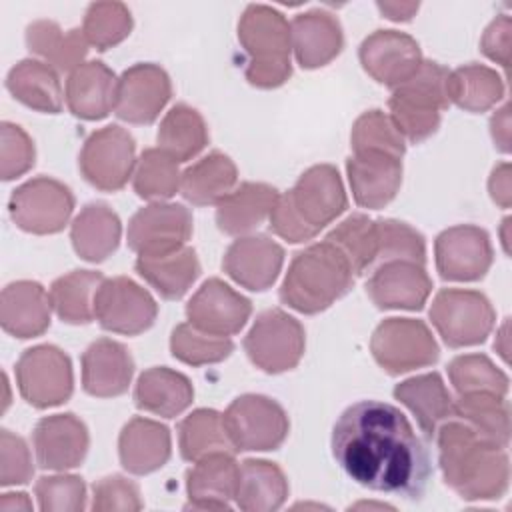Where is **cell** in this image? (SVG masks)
I'll list each match as a JSON object with an SVG mask.
<instances>
[{
  "label": "cell",
  "mask_w": 512,
  "mask_h": 512,
  "mask_svg": "<svg viewBox=\"0 0 512 512\" xmlns=\"http://www.w3.org/2000/svg\"><path fill=\"white\" fill-rule=\"evenodd\" d=\"M332 456L356 484L420 500L432 476L428 448L392 404L362 400L348 406L332 430Z\"/></svg>",
  "instance_id": "obj_1"
},
{
  "label": "cell",
  "mask_w": 512,
  "mask_h": 512,
  "mask_svg": "<svg viewBox=\"0 0 512 512\" xmlns=\"http://www.w3.org/2000/svg\"><path fill=\"white\" fill-rule=\"evenodd\" d=\"M446 484L464 500L500 498L508 488L504 448L484 440L466 424L448 418L436 430Z\"/></svg>",
  "instance_id": "obj_2"
},
{
  "label": "cell",
  "mask_w": 512,
  "mask_h": 512,
  "mask_svg": "<svg viewBox=\"0 0 512 512\" xmlns=\"http://www.w3.org/2000/svg\"><path fill=\"white\" fill-rule=\"evenodd\" d=\"M354 284L346 258L326 240L298 252L280 286V300L302 314L326 310Z\"/></svg>",
  "instance_id": "obj_3"
},
{
  "label": "cell",
  "mask_w": 512,
  "mask_h": 512,
  "mask_svg": "<svg viewBox=\"0 0 512 512\" xmlns=\"http://www.w3.org/2000/svg\"><path fill=\"white\" fill-rule=\"evenodd\" d=\"M448 74L438 62L422 60L420 68L392 90L390 118L404 138L420 142L438 128L440 112L448 106Z\"/></svg>",
  "instance_id": "obj_4"
},
{
  "label": "cell",
  "mask_w": 512,
  "mask_h": 512,
  "mask_svg": "<svg viewBox=\"0 0 512 512\" xmlns=\"http://www.w3.org/2000/svg\"><path fill=\"white\" fill-rule=\"evenodd\" d=\"M238 30L250 54L246 78L260 88L282 84L290 76V28L284 16L266 6H248Z\"/></svg>",
  "instance_id": "obj_5"
},
{
  "label": "cell",
  "mask_w": 512,
  "mask_h": 512,
  "mask_svg": "<svg viewBox=\"0 0 512 512\" xmlns=\"http://www.w3.org/2000/svg\"><path fill=\"white\" fill-rule=\"evenodd\" d=\"M432 324L450 348L474 346L494 328V310L476 290H440L430 308Z\"/></svg>",
  "instance_id": "obj_6"
},
{
  "label": "cell",
  "mask_w": 512,
  "mask_h": 512,
  "mask_svg": "<svg viewBox=\"0 0 512 512\" xmlns=\"http://www.w3.org/2000/svg\"><path fill=\"white\" fill-rule=\"evenodd\" d=\"M222 420L236 452L276 450L288 436V416L282 406L258 394L236 398Z\"/></svg>",
  "instance_id": "obj_7"
},
{
  "label": "cell",
  "mask_w": 512,
  "mask_h": 512,
  "mask_svg": "<svg viewBox=\"0 0 512 512\" xmlns=\"http://www.w3.org/2000/svg\"><path fill=\"white\" fill-rule=\"evenodd\" d=\"M244 350L254 366L268 374L292 370L304 354L300 322L274 308L262 312L244 338Z\"/></svg>",
  "instance_id": "obj_8"
},
{
  "label": "cell",
  "mask_w": 512,
  "mask_h": 512,
  "mask_svg": "<svg viewBox=\"0 0 512 512\" xmlns=\"http://www.w3.org/2000/svg\"><path fill=\"white\" fill-rule=\"evenodd\" d=\"M8 208L18 228L32 234H54L66 226L74 198L62 182L40 176L18 186L10 196Z\"/></svg>",
  "instance_id": "obj_9"
},
{
  "label": "cell",
  "mask_w": 512,
  "mask_h": 512,
  "mask_svg": "<svg viewBox=\"0 0 512 512\" xmlns=\"http://www.w3.org/2000/svg\"><path fill=\"white\" fill-rule=\"evenodd\" d=\"M136 168L134 138L120 126L92 132L80 152V172L86 182L104 192L120 190Z\"/></svg>",
  "instance_id": "obj_10"
},
{
  "label": "cell",
  "mask_w": 512,
  "mask_h": 512,
  "mask_svg": "<svg viewBox=\"0 0 512 512\" xmlns=\"http://www.w3.org/2000/svg\"><path fill=\"white\" fill-rule=\"evenodd\" d=\"M16 382L28 404L36 408L58 406L72 394L70 360L50 344L28 348L16 364Z\"/></svg>",
  "instance_id": "obj_11"
},
{
  "label": "cell",
  "mask_w": 512,
  "mask_h": 512,
  "mask_svg": "<svg viewBox=\"0 0 512 512\" xmlns=\"http://www.w3.org/2000/svg\"><path fill=\"white\" fill-rule=\"evenodd\" d=\"M192 236V214L174 202H152L128 222V246L138 256H162L186 246Z\"/></svg>",
  "instance_id": "obj_12"
},
{
  "label": "cell",
  "mask_w": 512,
  "mask_h": 512,
  "mask_svg": "<svg viewBox=\"0 0 512 512\" xmlns=\"http://www.w3.org/2000/svg\"><path fill=\"white\" fill-rule=\"evenodd\" d=\"M158 314L154 298L126 276L104 278L94 296V320L116 334L136 336L148 330Z\"/></svg>",
  "instance_id": "obj_13"
},
{
  "label": "cell",
  "mask_w": 512,
  "mask_h": 512,
  "mask_svg": "<svg viewBox=\"0 0 512 512\" xmlns=\"http://www.w3.org/2000/svg\"><path fill=\"white\" fill-rule=\"evenodd\" d=\"M372 356L390 374H402L438 360V346L426 324L410 318H390L372 336Z\"/></svg>",
  "instance_id": "obj_14"
},
{
  "label": "cell",
  "mask_w": 512,
  "mask_h": 512,
  "mask_svg": "<svg viewBox=\"0 0 512 512\" xmlns=\"http://www.w3.org/2000/svg\"><path fill=\"white\" fill-rule=\"evenodd\" d=\"M170 94V78L160 66L134 64L118 78L114 114L130 124H150L158 118Z\"/></svg>",
  "instance_id": "obj_15"
},
{
  "label": "cell",
  "mask_w": 512,
  "mask_h": 512,
  "mask_svg": "<svg viewBox=\"0 0 512 512\" xmlns=\"http://www.w3.org/2000/svg\"><path fill=\"white\" fill-rule=\"evenodd\" d=\"M286 196L300 220L316 234L338 218L348 204L340 174L330 164L306 170Z\"/></svg>",
  "instance_id": "obj_16"
},
{
  "label": "cell",
  "mask_w": 512,
  "mask_h": 512,
  "mask_svg": "<svg viewBox=\"0 0 512 512\" xmlns=\"http://www.w3.org/2000/svg\"><path fill=\"white\" fill-rule=\"evenodd\" d=\"M436 268L444 280H480L492 264L488 234L478 226H454L444 230L434 244Z\"/></svg>",
  "instance_id": "obj_17"
},
{
  "label": "cell",
  "mask_w": 512,
  "mask_h": 512,
  "mask_svg": "<svg viewBox=\"0 0 512 512\" xmlns=\"http://www.w3.org/2000/svg\"><path fill=\"white\" fill-rule=\"evenodd\" d=\"M250 312V300L218 278L206 280L186 306L188 322L194 328L226 338L242 330Z\"/></svg>",
  "instance_id": "obj_18"
},
{
  "label": "cell",
  "mask_w": 512,
  "mask_h": 512,
  "mask_svg": "<svg viewBox=\"0 0 512 512\" xmlns=\"http://www.w3.org/2000/svg\"><path fill=\"white\" fill-rule=\"evenodd\" d=\"M364 70L392 90L406 82L422 64L418 42L396 30H376L360 44Z\"/></svg>",
  "instance_id": "obj_19"
},
{
  "label": "cell",
  "mask_w": 512,
  "mask_h": 512,
  "mask_svg": "<svg viewBox=\"0 0 512 512\" xmlns=\"http://www.w3.org/2000/svg\"><path fill=\"white\" fill-rule=\"evenodd\" d=\"M32 442L38 466L64 472L82 464L88 452V430L74 414H54L36 424Z\"/></svg>",
  "instance_id": "obj_20"
},
{
  "label": "cell",
  "mask_w": 512,
  "mask_h": 512,
  "mask_svg": "<svg viewBox=\"0 0 512 512\" xmlns=\"http://www.w3.org/2000/svg\"><path fill=\"white\" fill-rule=\"evenodd\" d=\"M366 292L382 310H420L432 292V280L420 264L386 262L372 272Z\"/></svg>",
  "instance_id": "obj_21"
},
{
  "label": "cell",
  "mask_w": 512,
  "mask_h": 512,
  "mask_svg": "<svg viewBox=\"0 0 512 512\" xmlns=\"http://www.w3.org/2000/svg\"><path fill=\"white\" fill-rule=\"evenodd\" d=\"M352 196L362 208H382L398 192L402 182V162L386 152H354L346 162Z\"/></svg>",
  "instance_id": "obj_22"
},
{
  "label": "cell",
  "mask_w": 512,
  "mask_h": 512,
  "mask_svg": "<svg viewBox=\"0 0 512 512\" xmlns=\"http://www.w3.org/2000/svg\"><path fill=\"white\" fill-rule=\"evenodd\" d=\"M186 472V492L192 510H228L236 494L238 470L232 452H214L196 462Z\"/></svg>",
  "instance_id": "obj_23"
},
{
  "label": "cell",
  "mask_w": 512,
  "mask_h": 512,
  "mask_svg": "<svg viewBox=\"0 0 512 512\" xmlns=\"http://www.w3.org/2000/svg\"><path fill=\"white\" fill-rule=\"evenodd\" d=\"M284 250L266 236H244L230 244L222 268L248 290H266L278 278Z\"/></svg>",
  "instance_id": "obj_24"
},
{
  "label": "cell",
  "mask_w": 512,
  "mask_h": 512,
  "mask_svg": "<svg viewBox=\"0 0 512 512\" xmlns=\"http://www.w3.org/2000/svg\"><path fill=\"white\" fill-rule=\"evenodd\" d=\"M132 372V356L116 340L100 338L82 354V386L90 396L112 398L124 394Z\"/></svg>",
  "instance_id": "obj_25"
},
{
  "label": "cell",
  "mask_w": 512,
  "mask_h": 512,
  "mask_svg": "<svg viewBox=\"0 0 512 512\" xmlns=\"http://www.w3.org/2000/svg\"><path fill=\"white\" fill-rule=\"evenodd\" d=\"M118 78L100 60L84 62L66 80V104L84 120H100L114 110Z\"/></svg>",
  "instance_id": "obj_26"
},
{
  "label": "cell",
  "mask_w": 512,
  "mask_h": 512,
  "mask_svg": "<svg viewBox=\"0 0 512 512\" xmlns=\"http://www.w3.org/2000/svg\"><path fill=\"white\" fill-rule=\"evenodd\" d=\"M50 308V294L38 282H12L2 290V328L16 338L40 336L50 326Z\"/></svg>",
  "instance_id": "obj_27"
},
{
  "label": "cell",
  "mask_w": 512,
  "mask_h": 512,
  "mask_svg": "<svg viewBox=\"0 0 512 512\" xmlns=\"http://www.w3.org/2000/svg\"><path fill=\"white\" fill-rule=\"evenodd\" d=\"M118 454L132 474H148L162 468L170 458V434L160 422L132 418L120 432Z\"/></svg>",
  "instance_id": "obj_28"
},
{
  "label": "cell",
  "mask_w": 512,
  "mask_h": 512,
  "mask_svg": "<svg viewBox=\"0 0 512 512\" xmlns=\"http://www.w3.org/2000/svg\"><path fill=\"white\" fill-rule=\"evenodd\" d=\"M278 196L268 184L244 182L216 204V224L230 236L252 232L270 216Z\"/></svg>",
  "instance_id": "obj_29"
},
{
  "label": "cell",
  "mask_w": 512,
  "mask_h": 512,
  "mask_svg": "<svg viewBox=\"0 0 512 512\" xmlns=\"http://www.w3.org/2000/svg\"><path fill=\"white\" fill-rule=\"evenodd\" d=\"M192 396L194 390L190 380L166 366L142 372L134 390V402L140 410L164 418H174L184 412L190 406Z\"/></svg>",
  "instance_id": "obj_30"
},
{
  "label": "cell",
  "mask_w": 512,
  "mask_h": 512,
  "mask_svg": "<svg viewBox=\"0 0 512 512\" xmlns=\"http://www.w3.org/2000/svg\"><path fill=\"white\" fill-rule=\"evenodd\" d=\"M394 396L416 416L420 430L434 438L438 426L452 416V398L440 374L410 378L394 388Z\"/></svg>",
  "instance_id": "obj_31"
},
{
  "label": "cell",
  "mask_w": 512,
  "mask_h": 512,
  "mask_svg": "<svg viewBox=\"0 0 512 512\" xmlns=\"http://www.w3.org/2000/svg\"><path fill=\"white\" fill-rule=\"evenodd\" d=\"M286 496L288 480L276 464L266 460H244L240 464L234 494L238 508L248 512L278 510Z\"/></svg>",
  "instance_id": "obj_32"
},
{
  "label": "cell",
  "mask_w": 512,
  "mask_h": 512,
  "mask_svg": "<svg viewBox=\"0 0 512 512\" xmlns=\"http://www.w3.org/2000/svg\"><path fill=\"white\" fill-rule=\"evenodd\" d=\"M290 38L302 68L324 66L342 48L340 24L324 12L298 14L292 20Z\"/></svg>",
  "instance_id": "obj_33"
},
{
  "label": "cell",
  "mask_w": 512,
  "mask_h": 512,
  "mask_svg": "<svg viewBox=\"0 0 512 512\" xmlns=\"http://www.w3.org/2000/svg\"><path fill=\"white\" fill-rule=\"evenodd\" d=\"M6 88L16 100L38 112L58 114L62 110V86L56 68L48 62L32 58L18 62L8 72Z\"/></svg>",
  "instance_id": "obj_34"
},
{
  "label": "cell",
  "mask_w": 512,
  "mask_h": 512,
  "mask_svg": "<svg viewBox=\"0 0 512 512\" xmlns=\"http://www.w3.org/2000/svg\"><path fill=\"white\" fill-rule=\"evenodd\" d=\"M474 430L484 440L506 448L510 438V410L508 400L490 392L460 394L452 402V416Z\"/></svg>",
  "instance_id": "obj_35"
},
{
  "label": "cell",
  "mask_w": 512,
  "mask_h": 512,
  "mask_svg": "<svg viewBox=\"0 0 512 512\" xmlns=\"http://www.w3.org/2000/svg\"><path fill=\"white\" fill-rule=\"evenodd\" d=\"M120 220L102 202H92L72 222V246L80 258L88 262H102L120 242Z\"/></svg>",
  "instance_id": "obj_36"
},
{
  "label": "cell",
  "mask_w": 512,
  "mask_h": 512,
  "mask_svg": "<svg viewBox=\"0 0 512 512\" xmlns=\"http://www.w3.org/2000/svg\"><path fill=\"white\" fill-rule=\"evenodd\" d=\"M134 268L166 300L182 298L200 272L196 252L190 246L162 256H138Z\"/></svg>",
  "instance_id": "obj_37"
},
{
  "label": "cell",
  "mask_w": 512,
  "mask_h": 512,
  "mask_svg": "<svg viewBox=\"0 0 512 512\" xmlns=\"http://www.w3.org/2000/svg\"><path fill=\"white\" fill-rule=\"evenodd\" d=\"M236 166L220 152H212L180 174V194L194 206L218 204L236 184Z\"/></svg>",
  "instance_id": "obj_38"
},
{
  "label": "cell",
  "mask_w": 512,
  "mask_h": 512,
  "mask_svg": "<svg viewBox=\"0 0 512 512\" xmlns=\"http://www.w3.org/2000/svg\"><path fill=\"white\" fill-rule=\"evenodd\" d=\"M102 280V274L94 270H74L66 276H60L48 292L58 318L68 324L92 322L94 296Z\"/></svg>",
  "instance_id": "obj_39"
},
{
  "label": "cell",
  "mask_w": 512,
  "mask_h": 512,
  "mask_svg": "<svg viewBox=\"0 0 512 512\" xmlns=\"http://www.w3.org/2000/svg\"><path fill=\"white\" fill-rule=\"evenodd\" d=\"M206 142L208 132L202 116L186 104L170 108L158 128V148L178 164L192 160Z\"/></svg>",
  "instance_id": "obj_40"
},
{
  "label": "cell",
  "mask_w": 512,
  "mask_h": 512,
  "mask_svg": "<svg viewBox=\"0 0 512 512\" xmlns=\"http://www.w3.org/2000/svg\"><path fill=\"white\" fill-rule=\"evenodd\" d=\"M446 96L464 110L484 112L504 96V82L494 70L468 64L448 74Z\"/></svg>",
  "instance_id": "obj_41"
},
{
  "label": "cell",
  "mask_w": 512,
  "mask_h": 512,
  "mask_svg": "<svg viewBox=\"0 0 512 512\" xmlns=\"http://www.w3.org/2000/svg\"><path fill=\"white\" fill-rule=\"evenodd\" d=\"M26 44L32 52L46 58V62L60 72H72L78 68L86 54V38H82L80 30H70L64 34L58 24L48 20H40L28 26Z\"/></svg>",
  "instance_id": "obj_42"
},
{
  "label": "cell",
  "mask_w": 512,
  "mask_h": 512,
  "mask_svg": "<svg viewBox=\"0 0 512 512\" xmlns=\"http://www.w3.org/2000/svg\"><path fill=\"white\" fill-rule=\"evenodd\" d=\"M348 262L354 276L368 272L376 264L378 236L376 222L364 214H352L340 222L326 238Z\"/></svg>",
  "instance_id": "obj_43"
},
{
  "label": "cell",
  "mask_w": 512,
  "mask_h": 512,
  "mask_svg": "<svg viewBox=\"0 0 512 512\" xmlns=\"http://www.w3.org/2000/svg\"><path fill=\"white\" fill-rule=\"evenodd\" d=\"M180 454L188 462H196L214 452H236L224 428L222 414L214 410H196L178 426Z\"/></svg>",
  "instance_id": "obj_44"
},
{
  "label": "cell",
  "mask_w": 512,
  "mask_h": 512,
  "mask_svg": "<svg viewBox=\"0 0 512 512\" xmlns=\"http://www.w3.org/2000/svg\"><path fill=\"white\" fill-rule=\"evenodd\" d=\"M180 188L178 162L160 148L142 152L134 168V190L144 200L170 198Z\"/></svg>",
  "instance_id": "obj_45"
},
{
  "label": "cell",
  "mask_w": 512,
  "mask_h": 512,
  "mask_svg": "<svg viewBox=\"0 0 512 512\" xmlns=\"http://www.w3.org/2000/svg\"><path fill=\"white\" fill-rule=\"evenodd\" d=\"M448 376L458 394L470 392H490L506 396L508 376L500 372L486 356L466 354L458 356L448 366Z\"/></svg>",
  "instance_id": "obj_46"
},
{
  "label": "cell",
  "mask_w": 512,
  "mask_h": 512,
  "mask_svg": "<svg viewBox=\"0 0 512 512\" xmlns=\"http://www.w3.org/2000/svg\"><path fill=\"white\" fill-rule=\"evenodd\" d=\"M170 348L174 358L192 366H200L228 358L234 350V344L226 336H212L200 332L192 324H180L172 332Z\"/></svg>",
  "instance_id": "obj_47"
},
{
  "label": "cell",
  "mask_w": 512,
  "mask_h": 512,
  "mask_svg": "<svg viewBox=\"0 0 512 512\" xmlns=\"http://www.w3.org/2000/svg\"><path fill=\"white\" fill-rule=\"evenodd\" d=\"M378 254L376 264L386 262H414L426 264V248L420 232L404 222L396 220H376Z\"/></svg>",
  "instance_id": "obj_48"
},
{
  "label": "cell",
  "mask_w": 512,
  "mask_h": 512,
  "mask_svg": "<svg viewBox=\"0 0 512 512\" xmlns=\"http://www.w3.org/2000/svg\"><path fill=\"white\" fill-rule=\"evenodd\" d=\"M352 148L354 152L374 150L402 158L406 144L390 116L382 110H370L364 112L352 128Z\"/></svg>",
  "instance_id": "obj_49"
},
{
  "label": "cell",
  "mask_w": 512,
  "mask_h": 512,
  "mask_svg": "<svg viewBox=\"0 0 512 512\" xmlns=\"http://www.w3.org/2000/svg\"><path fill=\"white\" fill-rule=\"evenodd\" d=\"M130 12L120 4H92L84 20V38L98 50L118 44L130 34Z\"/></svg>",
  "instance_id": "obj_50"
},
{
  "label": "cell",
  "mask_w": 512,
  "mask_h": 512,
  "mask_svg": "<svg viewBox=\"0 0 512 512\" xmlns=\"http://www.w3.org/2000/svg\"><path fill=\"white\" fill-rule=\"evenodd\" d=\"M40 510L78 512L86 508V486L72 474H52L38 478L34 486Z\"/></svg>",
  "instance_id": "obj_51"
},
{
  "label": "cell",
  "mask_w": 512,
  "mask_h": 512,
  "mask_svg": "<svg viewBox=\"0 0 512 512\" xmlns=\"http://www.w3.org/2000/svg\"><path fill=\"white\" fill-rule=\"evenodd\" d=\"M0 484L6 486H16V484H26L32 478L34 466L30 458V450L26 442L12 434L10 430H2L0 436Z\"/></svg>",
  "instance_id": "obj_52"
},
{
  "label": "cell",
  "mask_w": 512,
  "mask_h": 512,
  "mask_svg": "<svg viewBox=\"0 0 512 512\" xmlns=\"http://www.w3.org/2000/svg\"><path fill=\"white\" fill-rule=\"evenodd\" d=\"M34 164V146L28 134L10 122L2 124V180L24 174Z\"/></svg>",
  "instance_id": "obj_53"
},
{
  "label": "cell",
  "mask_w": 512,
  "mask_h": 512,
  "mask_svg": "<svg viewBox=\"0 0 512 512\" xmlns=\"http://www.w3.org/2000/svg\"><path fill=\"white\" fill-rule=\"evenodd\" d=\"M138 486L124 476H106L94 484L92 510H140Z\"/></svg>",
  "instance_id": "obj_54"
},
{
  "label": "cell",
  "mask_w": 512,
  "mask_h": 512,
  "mask_svg": "<svg viewBox=\"0 0 512 512\" xmlns=\"http://www.w3.org/2000/svg\"><path fill=\"white\" fill-rule=\"evenodd\" d=\"M268 220H270V228H272L278 236H282L284 240H288V242H304V240H310V238L316 236V232H314L312 228H308V226L300 220V216H298L296 210L292 208V204H290V200H288L286 194L278 196V200H276V204H274V208H272Z\"/></svg>",
  "instance_id": "obj_55"
},
{
  "label": "cell",
  "mask_w": 512,
  "mask_h": 512,
  "mask_svg": "<svg viewBox=\"0 0 512 512\" xmlns=\"http://www.w3.org/2000/svg\"><path fill=\"white\" fill-rule=\"evenodd\" d=\"M482 50L488 58L496 60L500 66L508 68V52H510V22L508 18L494 20L482 38Z\"/></svg>",
  "instance_id": "obj_56"
},
{
  "label": "cell",
  "mask_w": 512,
  "mask_h": 512,
  "mask_svg": "<svg viewBox=\"0 0 512 512\" xmlns=\"http://www.w3.org/2000/svg\"><path fill=\"white\" fill-rule=\"evenodd\" d=\"M490 194H492L494 202H498L502 208L510 206V166H508V162H502L498 168L492 170Z\"/></svg>",
  "instance_id": "obj_57"
},
{
  "label": "cell",
  "mask_w": 512,
  "mask_h": 512,
  "mask_svg": "<svg viewBox=\"0 0 512 512\" xmlns=\"http://www.w3.org/2000/svg\"><path fill=\"white\" fill-rule=\"evenodd\" d=\"M490 126H492V136L498 148L502 152H508V106H504L492 116Z\"/></svg>",
  "instance_id": "obj_58"
},
{
  "label": "cell",
  "mask_w": 512,
  "mask_h": 512,
  "mask_svg": "<svg viewBox=\"0 0 512 512\" xmlns=\"http://www.w3.org/2000/svg\"><path fill=\"white\" fill-rule=\"evenodd\" d=\"M0 510H32V502L24 492H6L0 498Z\"/></svg>",
  "instance_id": "obj_59"
},
{
  "label": "cell",
  "mask_w": 512,
  "mask_h": 512,
  "mask_svg": "<svg viewBox=\"0 0 512 512\" xmlns=\"http://www.w3.org/2000/svg\"><path fill=\"white\" fill-rule=\"evenodd\" d=\"M382 12H386V18L390 20H410L412 12L418 10V4H378Z\"/></svg>",
  "instance_id": "obj_60"
},
{
  "label": "cell",
  "mask_w": 512,
  "mask_h": 512,
  "mask_svg": "<svg viewBox=\"0 0 512 512\" xmlns=\"http://www.w3.org/2000/svg\"><path fill=\"white\" fill-rule=\"evenodd\" d=\"M498 340L500 342H494V348L500 352V356L508 362V346H506V340H508V320L502 324L500 328V334H498Z\"/></svg>",
  "instance_id": "obj_61"
},
{
  "label": "cell",
  "mask_w": 512,
  "mask_h": 512,
  "mask_svg": "<svg viewBox=\"0 0 512 512\" xmlns=\"http://www.w3.org/2000/svg\"><path fill=\"white\" fill-rule=\"evenodd\" d=\"M354 508H378V510H386V508H392V506H388V504H366V502H360V504H356Z\"/></svg>",
  "instance_id": "obj_62"
}]
</instances>
